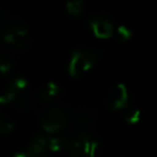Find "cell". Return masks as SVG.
<instances>
[{"mask_svg": "<svg viewBox=\"0 0 157 157\" xmlns=\"http://www.w3.org/2000/svg\"><path fill=\"white\" fill-rule=\"evenodd\" d=\"M14 124L9 117L0 114V133H9L14 129Z\"/></svg>", "mask_w": 157, "mask_h": 157, "instance_id": "16", "label": "cell"}, {"mask_svg": "<svg viewBox=\"0 0 157 157\" xmlns=\"http://www.w3.org/2000/svg\"><path fill=\"white\" fill-rule=\"evenodd\" d=\"M68 116H69V123L73 124L74 126L83 127L93 123L96 117V113L94 110L88 108H78L69 112Z\"/></svg>", "mask_w": 157, "mask_h": 157, "instance_id": "8", "label": "cell"}, {"mask_svg": "<svg viewBox=\"0 0 157 157\" xmlns=\"http://www.w3.org/2000/svg\"><path fill=\"white\" fill-rule=\"evenodd\" d=\"M123 117L128 124H137L141 120V111L136 107H127L124 109Z\"/></svg>", "mask_w": 157, "mask_h": 157, "instance_id": "13", "label": "cell"}, {"mask_svg": "<svg viewBox=\"0 0 157 157\" xmlns=\"http://www.w3.org/2000/svg\"><path fill=\"white\" fill-rule=\"evenodd\" d=\"M12 103L18 109H29L33 105V96L28 82L23 76L12 78L2 93H0V105Z\"/></svg>", "mask_w": 157, "mask_h": 157, "instance_id": "1", "label": "cell"}, {"mask_svg": "<svg viewBox=\"0 0 157 157\" xmlns=\"http://www.w3.org/2000/svg\"><path fill=\"white\" fill-rule=\"evenodd\" d=\"M60 93V87L55 82H48L38 90L36 97L39 101L42 102H48L56 98Z\"/></svg>", "mask_w": 157, "mask_h": 157, "instance_id": "11", "label": "cell"}, {"mask_svg": "<svg viewBox=\"0 0 157 157\" xmlns=\"http://www.w3.org/2000/svg\"><path fill=\"white\" fill-rule=\"evenodd\" d=\"M41 157H50V156H48V155H43V156H41Z\"/></svg>", "mask_w": 157, "mask_h": 157, "instance_id": "19", "label": "cell"}, {"mask_svg": "<svg viewBox=\"0 0 157 157\" xmlns=\"http://www.w3.org/2000/svg\"><path fill=\"white\" fill-rule=\"evenodd\" d=\"M12 157H28L26 154V152L25 151H22V152H16L14 153L13 155H12Z\"/></svg>", "mask_w": 157, "mask_h": 157, "instance_id": "18", "label": "cell"}, {"mask_svg": "<svg viewBox=\"0 0 157 157\" xmlns=\"http://www.w3.org/2000/svg\"><path fill=\"white\" fill-rule=\"evenodd\" d=\"M3 43L18 50H26L30 44L28 37V31L26 33H8L1 35Z\"/></svg>", "mask_w": 157, "mask_h": 157, "instance_id": "10", "label": "cell"}, {"mask_svg": "<svg viewBox=\"0 0 157 157\" xmlns=\"http://www.w3.org/2000/svg\"><path fill=\"white\" fill-rule=\"evenodd\" d=\"M98 146V141L92 135L83 131L74 132L69 148L70 157H96Z\"/></svg>", "mask_w": 157, "mask_h": 157, "instance_id": "4", "label": "cell"}, {"mask_svg": "<svg viewBox=\"0 0 157 157\" xmlns=\"http://www.w3.org/2000/svg\"><path fill=\"white\" fill-rule=\"evenodd\" d=\"M39 123L46 132H58L65 129L69 124L68 112L59 105H50L41 111L39 115Z\"/></svg>", "mask_w": 157, "mask_h": 157, "instance_id": "3", "label": "cell"}, {"mask_svg": "<svg viewBox=\"0 0 157 157\" xmlns=\"http://www.w3.org/2000/svg\"><path fill=\"white\" fill-rule=\"evenodd\" d=\"M66 10L69 12L71 15L78 16L83 12V2L80 0H71L66 5Z\"/></svg>", "mask_w": 157, "mask_h": 157, "instance_id": "15", "label": "cell"}, {"mask_svg": "<svg viewBox=\"0 0 157 157\" xmlns=\"http://www.w3.org/2000/svg\"><path fill=\"white\" fill-rule=\"evenodd\" d=\"M128 102V90L125 84L118 83L110 90L105 99L108 108L111 110H121L126 108Z\"/></svg>", "mask_w": 157, "mask_h": 157, "instance_id": "5", "label": "cell"}, {"mask_svg": "<svg viewBox=\"0 0 157 157\" xmlns=\"http://www.w3.org/2000/svg\"><path fill=\"white\" fill-rule=\"evenodd\" d=\"M27 27L22 20L13 14L0 9V33H26Z\"/></svg>", "mask_w": 157, "mask_h": 157, "instance_id": "6", "label": "cell"}, {"mask_svg": "<svg viewBox=\"0 0 157 157\" xmlns=\"http://www.w3.org/2000/svg\"><path fill=\"white\" fill-rule=\"evenodd\" d=\"M50 138L44 135H37L30 140L28 146L25 150L28 157H41L48 150Z\"/></svg>", "mask_w": 157, "mask_h": 157, "instance_id": "9", "label": "cell"}, {"mask_svg": "<svg viewBox=\"0 0 157 157\" xmlns=\"http://www.w3.org/2000/svg\"><path fill=\"white\" fill-rule=\"evenodd\" d=\"M12 68V61L9 55L6 53L2 44L0 43V74L7 75Z\"/></svg>", "mask_w": 157, "mask_h": 157, "instance_id": "14", "label": "cell"}, {"mask_svg": "<svg viewBox=\"0 0 157 157\" xmlns=\"http://www.w3.org/2000/svg\"><path fill=\"white\" fill-rule=\"evenodd\" d=\"M72 143V133L69 135H60L54 136L50 138L48 141V150L54 153L63 152V151L69 150Z\"/></svg>", "mask_w": 157, "mask_h": 157, "instance_id": "12", "label": "cell"}, {"mask_svg": "<svg viewBox=\"0 0 157 157\" xmlns=\"http://www.w3.org/2000/svg\"><path fill=\"white\" fill-rule=\"evenodd\" d=\"M90 26L96 37L101 39L110 38L114 33V26L111 20L103 16H93L90 20Z\"/></svg>", "mask_w": 157, "mask_h": 157, "instance_id": "7", "label": "cell"}, {"mask_svg": "<svg viewBox=\"0 0 157 157\" xmlns=\"http://www.w3.org/2000/svg\"><path fill=\"white\" fill-rule=\"evenodd\" d=\"M115 36H116V38H117L118 41L125 42V41H127V40L130 39L131 30L127 26H125V25H121V26H118L117 28H116Z\"/></svg>", "mask_w": 157, "mask_h": 157, "instance_id": "17", "label": "cell"}, {"mask_svg": "<svg viewBox=\"0 0 157 157\" xmlns=\"http://www.w3.org/2000/svg\"><path fill=\"white\" fill-rule=\"evenodd\" d=\"M100 57V53L90 48H81L72 53L68 63V72L73 78H78L88 71Z\"/></svg>", "mask_w": 157, "mask_h": 157, "instance_id": "2", "label": "cell"}]
</instances>
